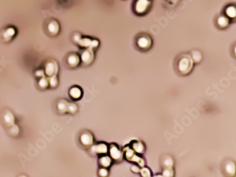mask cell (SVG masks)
Returning <instances> with one entry per match:
<instances>
[{
    "label": "cell",
    "instance_id": "cell-14",
    "mask_svg": "<svg viewBox=\"0 0 236 177\" xmlns=\"http://www.w3.org/2000/svg\"><path fill=\"white\" fill-rule=\"evenodd\" d=\"M217 24L221 29H225L229 24V19L224 16L219 17L217 19Z\"/></svg>",
    "mask_w": 236,
    "mask_h": 177
},
{
    "label": "cell",
    "instance_id": "cell-11",
    "mask_svg": "<svg viewBox=\"0 0 236 177\" xmlns=\"http://www.w3.org/2000/svg\"><path fill=\"white\" fill-rule=\"evenodd\" d=\"M99 163L100 166H102V167L109 168L112 164V159L111 158L110 156L104 154V155L99 158Z\"/></svg>",
    "mask_w": 236,
    "mask_h": 177
},
{
    "label": "cell",
    "instance_id": "cell-22",
    "mask_svg": "<svg viewBox=\"0 0 236 177\" xmlns=\"http://www.w3.org/2000/svg\"><path fill=\"white\" fill-rule=\"evenodd\" d=\"M162 174L163 176H174V170H173L172 167H164Z\"/></svg>",
    "mask_w": 236,
    "mask_h": 177
},
{
    "label": "cell",
    "instance_id": "cell-7",
    "mask_svg": "<svg viewBox=\"0 0 236 177\" xmlns=\"http://www.w3.org/2000/svg\"><path fill=\"white\" fill-rule=\"evenodd\" d=\"M94 58V55L93 50H92V48H89L84 50L83 53L81 55V60L84 65H88L92 62Z\"/></svg>",
    "mask_w": 236,
    "mask_h": 177
},
{
    "label": "cell",
    "instance_id": "cell-15",
    "mask_svg": "<svg viewBox=\"0 0 236 177\" xmlns=\"http://www.w3.org/2000/svg\"><path fill=\"white\" fill-rule=\"evenodd\" d=\"M48 31H49L50 33L52 34V35H55V34H57L58 31H59V25H58V23L55 21H51L48 24Z\"/></svg>",
    "mask_w": 236,
    "mask_h": 177
},
{
    "label": "cell",
    "instance_id": "cell-12",
    "mask_svg": "<svg viewBox=\"0 0 236 177\" xmlns=\"http://www.w3.org/2000/svg\"><path fill=\"white\" fill-rule=\"evenodd\" d=\"M69 94L70 97L73 99H79L82 97V89L78 86H73L70 89Z\"/></svg>",
    "mask_w": 236,
    "mask_h": 177
},
{
    "label": "cell",
    "instance_id": "cell-2",
    "mask_svg": "<svg viewBox=\"0 0 236 177\" xmlns=\"http://www.w3.org/2000/svg\"><path fill=\"white\" fill-rule=\"evenodd\" d=\"M124 155L126 157V160L128 162H136L137 164L140 167L145 166V162L143 158H141L140 157L137 155L136 152L132 150V148L131 147H127L124 149Z\"/></svg>",
    "mask_w": 236,
    "mask_h": 177
},
{
    "label": "cell",
    "instance_id": "cell-18",
    "mask_svg": "<svg viewBox=\"0 0 236 177\" xmlns=\"http://www.w3.org/2000/svg\"><path fill=\"white\" fill-rule=\"evenodd\" d=\"M225 14L228 18L234 19L236 16V9L234 6H229L225 9Z\"/></svg>",
    "mask_w": 236,
    "mask_h": 177
},
{
    "label": "cell",
    "instance_id": "cell-16",
    "mask_svg": "<svg viewBox=\"0 0 236 177\" xmlns=\"http://www.w3.org/2000/svg\"><path fill=\"white\" fill-rule=\"evenodd\" d=\"M4 120H5L6 124L8 125V126H11L14 124L15 118L11 112L7 111V112H6L5 115V116H4Z\"/></svg>",
    "mask_w": 236,
    "mask_h": 177
},
{
    "label": "cell",
    "instance_id": "cell-13",
    "mask_svg": "<svg viewBox=\"0 0 236 177\" xmlns=\"http://www.w3.org/2000/svg\"><path fill=\"white\" fill-rule=\"evenodd\" d=\"M80 59L78 55H77L74 54V55H71L68 57V64L71 66L72 67H75L77 66L79 64H80Z\"/></svg>",
    "mask_w": 236,
    "mask_h": 177
},
{
    "label": "cell",
    "instance_id": "cell-19",
    "mask_svg": "<svg viewBox=\"0 0 236 177\" xmlns=\"http://www.w3.org/2000/svg\"><path fill=\"white\" fill-rule=\"evenodd\" d=\"M68 104L65 101H60L58 104V109L59 111L62 113H65L68 111Z\"/></svg>",
    "mask_w": 236,
    "mask_h": 177
},
{
    "label": "cell",
    "instance_id": "cell-32",
    "mask_svg": "<svg viewBox=\"0 0 236 177\" xmlns=\"http://www.w3.org/2000/svg\"><path fill=\"white\" fill-rule=\"evenodd\" d=\"M170 1H171V2H174V3H176V2H179V0H170Z\"/></svg>",
    "mask_w": 236,
    "mask_h": 177
},
{
    "label": "cell",
    "instance_id": "cell-31",
    "mask_svg": "<svg viewBox=\"0 0 236 177\" xmlns=\"http://www.w3.org/2000/svg\"><path fill=\"white\" fill-rule=\"evenodd\" d=\"M36 74L37 77H44V75H45V73L43 70H38L37 72H36Z\"/></svg>",
    "mask_w": 236,
    "mask_h": 177
},
{
    "label": "cell",
    "instance_id": "cell-24",
    "mask_svg": "<svg viewBox=\"0 0 236 177\" xmlns=\"http://www.w3.org/2000/svg\"><path fill=\"white\" fill-rule=\"evenodd\" d=\"M92 41H91L90 39H84L80 40V45H81L82 46H84V47H91L90 48H92Z\"/></svg>",
    "mask_w": 236,
    "mask_h": 177
},
{
    "label": "cell",
    "instance_id": "cell-29",
    "mask_svg": "<svg viewBox=\"0 0 236 177\" xmlns=\"http://www.w3.org/2000/svg\"><path fill=\"white\" fill-rule=\"evenodd\" d=\"M9 132H10V133H11V135H17L19 132V128H18V126H14L13 125V126H11V128H10Z\"/></svg>",
    "mask_w": 236,
    "mask_h": 177
},
{
    "label": "cell",
    "instance_id": "cell-6",
    "mask_svg": "<svg viewBox=\"0 0 236 177\" xmlns=\"http://www.w3.org/2000/svg\"><path fill=\"white\" fill-rule=\"evenodd\" d=\"M91 152L95 154H107L109 152V146L106 143H98L91 146Z\"/></svg>",
    "mask_w": 236,
    "mask_h": 177
},
{
    "label": "cell",
    "instance_id": "cell-1",
    "mask_svg": "<svg viewBox=\"0 0 236 177\" xmlns=\"http://www.w3.org/2000/svg\"><path fill=\"white\" fill-rule=\"evenodd\" d=\"M194 65V62L191 58V55L184 54L179 58L177 62V71L181 75H187L192 70Z\"/></svg>",
    "mask_w": 236,
    "mask_h": 177
},
{
    "label": "cell",
    "instance_id": "cell-25",
    "mask_svg": "<svg viewBox=\"0 0 236 177\" xmlns=\"http://www.w3.org/2000/svg\"><path fill=\"white\" fill-rule=\"evenodd\" d=\"M48 84H49V82H48L45 77H42L41 79H40L39 82H38V85L40 86V87L43 88L47 87L48 86Z\"/></svg>",
    "mask_w": 236,
    "mask_h": 177
},
{
    "label": "cell",
    "instance_id": "cell-4",
    "mask_svg": "<svg viewBox=\"0 0 236 177\" xmlns=\"http://www.w3.org/2000/svg\"><path fill=\"white\" fill-rule=\"evenodd\" d=\"M109 155L112 160L116 161V162H121L124 158V153L122 151H121L118 147L116 144H111L109 147Z\"/></svg>",
    "mask_w": 236,
    "mask_h": 177
},
{
    "label": "cell",
    "instance_id": "cell-9",
    "mask_svg": "<svg viewBox=\"0 0 236 177\" xmlns=\"http://www.w3.org/2000/svg\"><path fill=\"white\" fill-rule=\"evenodd\" d=\"M131 148L136 153L139 154H143L146 151V146L140 141H134L131 144Z\"/></svg>",
    "mask_w": 236,
    "mask_h": 177
},
{
    "label": "cell",
    "instance_id": "cell-20",
    "mask_svg": "<svg viewBox=\"0 0 236 177\" xmlns=\"http://www.w3.org/2000/svg\"><path fill=\"white\" fill-rule=\"evenodd\" d=\"M162 164L164 167H172L173 164H174V161L171 157L166 156L165 157L164 160L162 161Z\"/></svg>",
    "mask_w": 236,
    "mask_h": 177
},
{
    "label": "cell",
    "instance_id": "cell-30",
    "mask_svg": "<svg viewBox=\"0 0 236 177\" xmlns=\"http://www.w3.org/2000/svg\"><path fill=\"white\" fill-rule=\"evenodd\" d=\"M131 169L133 172H134V173H139L140 168L138 165H135V166H133L131 168Z\"/></svg>",
    "mask_w": 236,
    "mask_h": 177
},
{
    "label": "cell",
    "instance_id": "cell-5",
    "mask_svg": "<svg viewBox=\"0 0 236 177\" xmlns=\"http://www.w3.org/2000/svg\"><path fill=\"white\" fill-rule=\"evenodd\" d=\"M151 6L150 0H137L135 5V11L138 14H144Z\"/></svg>",
    "mask_w": 236,
    "mask_h": 177
},
{
    "label": "cell",
    "instance_id": "cell-10",
    "mask_svg": "<svg viewBox=\"0 0 236 177\" xmlns=\"http://www.w3.org/2000/svg\"><path fill=\"white\" fill-rule=\"evenodd\" d=\"M58 67L55 62H50L46 66V74L49 77L55 75L58 72Z\"/></svg>",
    "mask_w": 236,
    "mask_h": 177
},
{
    "label": "cell",
    "instance_id": "cell-27",
    "mask_svg": "<svg viewBox=\"0 0 236 177\" xmlns=\"http://www.w3.org/2000/svg\"><path fill=\"white\" fill-rule=\"evenodd\" d=\"M58 81L57 77H56V76L55 75L52 76L49 80L50 85L52 87H55V86L58 85Z\"/></svg>",
    "mask_w": 236,
    "mask_h": 177
},
{
    "label": "cell",
    "instance_id": "cell-26",
    "mask_svg": "<svg viewBox=\"0 0 236 177\" xmlns=\"http://www.w3.org/2000/svg\"><path fill=\"white\" fill-rule=\"evenodd\" d=\"M109 174V172L108 171L107 168L102 167L101 169H99V175L100 176H102V177L107 176Z\"/></svg>",
    "mask_w": 236,
    "mask_h": 177
},
{
    "label": "cell",
    "instance_id": "cell-17",
    "mask_svg": "<svg viewBox=\"0 0 236 177\" xmlns=\"http://www.w3.org/2000/svg\"><path fill=\"white\" fill-rule=\"evenodd\" d=\"M225 169L228 174L233 175L235 172V164L232 161H228V162H227L226 164H225Z\"/></svg>",
    "mask_w": 236,
    "mask_h": 177
},
{
    "label": "cell",
    "instance_id": "cell-21",
    "mask_svg": "<svg viewBox=\"0 0 236 177\" xmlns=\"http://www.w3.org/2000/svg\"><path fill=\"white\" fill-rule=\"evenodd\" d=\"M191 57V58H192V60H194V62H201V59H202V55H201V53L199 51H197V50L192 52Z\"/></svg>",
    "mask_w": 236,
    "mask_h": 177
},
{
    "label": "cell",
    "instance_id": "cell-23",
    "mask_svg": "<svg viewBox=\"0 0 236 177\" xmlns=\"http://www.w3.org/2000/svg\"><path fill=\"white\" fill-rule=\"evenodd\" d=\"M139 173H140V175L142 176H144V177L151 176V172L150 169H149L148 168L145 167V166H143L142 168H140Z\"/></svg>",
    "mask_w": 236,
    "mask_h": 177
},
{
    "label": "cell",
    "instance_id": "cell-3",
    "mask_svg": "<svg viewBox=\"0 0 236 177\" xmlns=\"http://www.w3.org/2000/svg\"><path fill=\"white\" fill-rule=\"evenodd\" d=\"M153 45V40L148 35H143L139 36L136 39V45L139 49L142 50H149Z\"/></svg>",
    "mask_w": 236,
    "mask_h": 177
},
{
    "label": "cell",
    "instance_id": "cell-28",
    "mask_svg": "<svg viewBox=\"0 0 236 177\" xmlns=\"http://www.w3.org/2000/svg\"><path fill=\"white\" fill-rule=\"evenodd\" d=\"M68 111L71 113H74L77 111V106L74 104H68Z\"/></svg>",
    "mask_w": 236,
    "mask_h": 177
},
{
    "label": "cell",
    "instance_id": "cell-8",
    "mask_svg": "<svg viewBox=\"0 0 236 177\" xmlns=\"http://www.w3.org/2000/svg\"><path fill=\"white\" fill-rule=\"evenodd\" d=\"M80 141L82 145L85 147L92 146L94 144L93 135L89 132H84L80 135Z\"/></svg>",
    "mask_w": 236,
    "mask_h": 177
}]
</instances>
